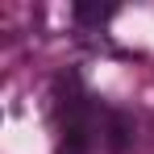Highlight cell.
Here are the masks:
<instances>
[{"label": "cell", "instance_id": "cell-2", "mask_svg": "<svg viewBox=\"0 0 154 154\" xmlns=\"http://www.w3.org/2000/svg\"><path fill=\"white\" fill-rule=\"evenodd\" d=\"M112 8H100V4H75V21H100Z\"/></svg>", "mask_w": 154, "mask_h": 154}, {"label": "cell", "instance_id": "cell-1", "mask_svg": "<svg viewBox=\"0 0 154 154\" xmlns=\"http://www.w3.org/2000/svg\"><path fill=\"white\" fill-rule=\"evenodd\" d=\"M108 142H112V150H121V146L129 142V121L121 117V112L112 117V137H108Z\"/></svg>", "mask_w": 154, "mask_h": 154}]
</instances>
